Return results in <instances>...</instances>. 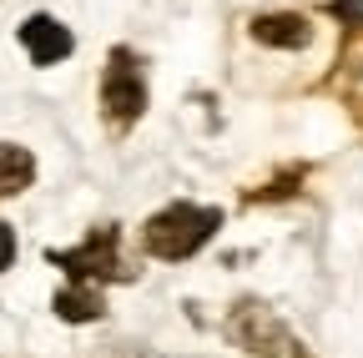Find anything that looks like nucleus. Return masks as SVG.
Segmentation results:
<instances>
[{"label":"nucleus","instance_id":"nucleus-5","mask_svg":"<svg viewBox=\"0 0 363 358\" xmlns=\"http://www.w3.org/2000/svg\"><path fill=\"white\" fill-rule=\"evenodd\" d=\"M21 46H26V56L35 61V66H61L71 51H76V35L56 21V16H30L26 26H21Z\"/></svg>","mask_w":363,"mask_h":358},{"label":"nucleus","instance_id":"nucleus-1","mask_svg":"<svg viewBox=\"0 0 363 358\" xmlns=\"http://www.w3.org/2000/svg\"><path fill=\"white\" fill-rule=\"evenodd\" d=\"M222 228V212L217 207H197V202H172L162 212L147 217V228H142V247L162 262H187L197 257Z\"/></svg>","mask_w":363,"mask_h":358},{"label":"nucleus","instance_id":"nucleus-8","mask_svg":"<svg viewBox=\"0 0 363 358\" xmlns=\"http://www.w3.org/2000/svg\"><path fill=\"white\" fill-rule=\"evenodd\" d=\"M35 182V157L16 142H0V197H16Z\"/></svg>","mask_w":363,"mask_h":358},{"label":"nucleus","instance_id":"nucleus-2","mask_svg":"<svg viewBox=\"0 0 363 358\" xmlns=\"http://www.w3.org/2000/svg\"><path fill=\"white\" fill-rule=\"evenodd\" d=\"M121 228H96V233H86L81 247H51L45 257H51L61 273H71V283H121L131 278V267L121 262Z\"/></svg>","mask_w":363,"mask_h":358},{"label":"nucleus","instance_id":"nucleus-9","mask_svg":"<svg viewBox=\"0 0 363 358\" xmlns=\"http://www.w3.org/2000/svg\"><path fill=\"white\" fill-rule=\"evenodd\" d=\"M328 16H338V21H353V26H363V0H328Z\"/></svg>","mask_w":363,"mask_h":358},{"label":"nucleus","instance_id":"nucleus-6","mask_svg":"<svg viewBox=\"0 0 363 358\" xmlns=\"http://www.w3.org/2000/svg\"><path fill=\"white\" fill-rule=\"evenodd\" d=\"M252 40H257V46H272V51H303L313 40V26L298 11H272V16L252 21Z\"/></svg>","mask_w":363,"mask_h":358},{"label":"nucleus","instance_id":"nucleus-4","mask_svg":"<svg viewBox=\"0 0 363 358\" xmlns=\"http://www.w3.org/2000/svg\"><path fill=\"white\" fill-rule=\"evenodd\" d=\"M227 338L238 348H247L252 358H283L298 348V338L283 328V318H272V308L257 303V298H242L233 308V318H227Z\"/></svg>","mask_w":363,"mask_h":358},{"label":"nucleus","instance_id":"nucleus-11","mask_svg":"<svg viewBox=\"0 0 363 358\" xmlns=\"http://www.w3.org/2000/svg\"><path fill=\"white\" fill-rule=\"evenodd\" d=\"M283 358H313V353H308V348L298 343V348H293V353H283Z\"/></svg>","mask_w":363,"mask_h":358},{"label":"nucleus","instance_id":"nucleus-7","mask_svg":"<svg viewBox=\"0 0 363 358\" xmlns=\"http://www.w3.org/2000/svg\"><path fill=\"white\" fill-rule=\"evenodd\" d=\"M51 308H56V318H66V323H96L101 313H106L96 283H71V288H61V293L51 298Z\"/></svg>","mask_w":363,"mask_h":358},{"label":"nucleus","instance_id":"nucleus-10","mask_svg":"<svg viewBox=\"0 0 363 358\" xmlns=\"http://www.w3.org/2000/svg\"><path fill=\"white\" fill-rule=\"evenodd\" d=\"M11 262H16V228H11V222H0V273H6Z\"/></svg>","mask_w":363,"mask_h":358},{"label":"nucleus","instance_id":"nucleus-3","mask_svg":"<svg viewBox=\"0 0 363 358\" xmlns=\"http://www.w3.org/2000/svg\"><path fill=\"white\" fill-rule=\"evenodd\" d=\"M101 111L116 131L136 126L147 111V76H142V61H136V51L116 46L106 56V71H101Z\"/></svg>","mask_w":363,"mask_h":358}]
</instances>
